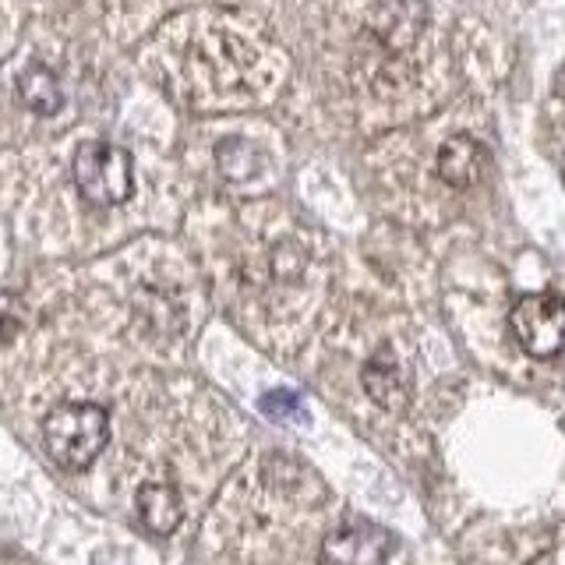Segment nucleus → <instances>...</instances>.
I'll return each instance as SVG.
<instances>
[{"label":"nucleus","mask_w":565,"mask_h":565,"mask_svg":"<svg viewBox=\"0 0 565 565\" xmlns=\"http://www.w3.org/2000/svg\"><path fill=\"white\" fill-rule=\"evenodd\" d=\"M110 441V417L96 403H64L43 417V449L64 470L93 467Z\"/></svg>","instance_id":"1"},{"label":"nucleus","mask_w":565,"mask_h":565,"mask_svg":"<svg viewBox=\"0 0 565 565\" xmlns=\"http://www.w3.org/2000/svg\"><path fill=\"white\" fill-rule=\"evenodd\" d=\"M516 343L537 361H552L565 353V300L552 290L526 294L509 315Z\"/></svg>","instance_id":"3"},{"label":"nucleus","mask_w":565,"mask_h":565,"mask_svg":"<svg viewBox=\"0 0 565 565\" xmlns=\"http://www.w3.org/2000/svg\"><path fill=\"white\" fill-rule=\"evenodd\" d=\"M138 520L146 530H152V534L167 537L173 534L177 526H181V516H184V505H181V494H177L173 484L167 481H152L138 491Z\"/></svg>","instance_id":"7"},{"label":"nucleus","mask_w":565,"mask_h":565,"mask_svg":"<svg viewBox=\"0 0 565 565\" xmlns=\"http://www.w3.org/2000/svg\"><path fill=\"white\" fill-rule=\"evenodd\" d=\"M361 382H364V393L388 414H403L406 406H411V379H406V367L388 347L371 353L361 371Z\"/></svg>","instance_id":"5"},{"label":"nucleus","mask_w":565,"mask_h":565,"mask_svg":"<svg viewBox=\"0 0 565 565\" xmlns=\"http://www.w3.org/2000/svg\"><path fill=\"white\" fill-rule=\"evenodd\" d=\"M18 99H22V106L35 117H53L61 110L64 93H61L57 75H53L46 64H29L22 75H18Z\"/></svg>","instance_id":"8"},{"label":"nucleus","mask_w":565,"mask_h":565,"mask_svg":"<svg viewBox=\"0 0 565 565\" xmlns=\"http://www.w3.org/2000/svg\"><path fill=\"white\" fill-rule=\"evenodd\" d=\"M216 163L230 181H244L258 170V149L244 138H223L216 149Z\"/></svg>","instance_id":"9"},{"label":"nucleus","mask_w":565,"mask_h":565,"mask_svg":"<svg viewBox=\"0 0 565 565\" xmlns=\"http://www.w3.org/2000/svg\"><path fill=\"white\" fill-rule=\"evenodd\" d=\"M388 534L367 520H347L322 541V565H385Z\"/></svg>","instance_id":"4"},{"label":"nucleus","mask_w":565,"mask_h":565,"mask_svg":"<svg viewBox=\"0 0 565 565\" xmlns=\"http://www.w3.org/2000/svg\"><path fill=\"white\" fill-rule=\"evenodd\" d=\"M484 170H488V149L470 135H452L438 149V177L449 188L467 191L481 181Z\"/></svg>","instance_id":"6"},{"label":"nucleus","mask_w":565,"mask_h":565,"mask_svg":"<svg viewBox=\"0 0 565 565\" xmlns=\"http://www.w3.org/2000/svg\"><path fill=\"white\" fill-rule=\"evenodd\" d=\"M75 188L88 205H120L131 199L135 191V163L131 152L110 146V141H85L71 163Z\"/></svg>","instance_id":"2"}]
</instances>
